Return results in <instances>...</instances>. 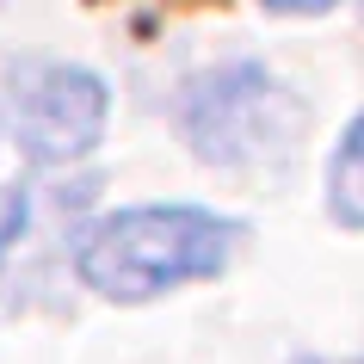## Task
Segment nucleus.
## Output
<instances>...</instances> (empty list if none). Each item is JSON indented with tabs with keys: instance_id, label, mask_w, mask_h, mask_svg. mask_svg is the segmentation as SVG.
I'll return each instance as SVG.
<instances>
[{
	"instance_id": "obj_1",
	"label": "nucleus",
	"mask_w": 364,
	"mask_h": 364,
	"mask_svg": "<svg viewBox=\"0 0 364 364\" xmlns=\"http://www.w3.org/2000/svg\"><path fill=\"white\" fill-rule=\"evenodd\" d=\"M247 223L204 204H130L99 216L75 241V278L105 303H154L179 284L223 278Z\"/></svg>"
},
{
	"instance_id": "obj_2",
	"label": "nucleus",
	"mask_w": 364,
	"mask_h": 364,
	"mask_svg": "<svg viewBox=\"0 0 364 364\" xmlns=\"http://www.w3.org/2000/svg\"><path fill=\"white\" fill-rule=\"evenodd\" d=\"M6 87H13V142L31 167H75L105 142L112 93L93 68L31 56L6 68Z\"/></svg>"
},
{
	"instance_id": "obj_3",
	"label": "nucleus",
	"mask_w": 364,
	"mask_h": 364,
	"mask_svg": "<svg viewBox=\"0 0 364 364\" xmlns=\"http://www.w3.org/2000/svg\"><path fill=\"white\" fill-rule=\"evenodd\" d=\"M278 112H290L284 87L259 62H229V68L198 75L179 105L198 161L210 167H241L253 154H266V142H278V124H272Z\"/></svg>"
},
{
	"instance_id": "obj_4",
	"label": "nucleus",
	"mask_w": 364,
	"mask_h": 364,
	"mask_svg": "<svg viewBox=\"0 0 364 364\" xmlns=\"http://www.w3.org/2000/svg\"><path fill=\"white\" fill-rule=\"evenodd\" d=\"M358 149H364V117H352L333 142L327 161V216L340 229H364V186H358Z\"/></svg>"
},
{
	"instance_id": "obj_5",
	"label": "nucleus",
	"mask_w": 364,
	"mask_h": 364,
	"mask_svg": "<svg viewBox=\"0 0 364 364\" xmlns=\"http://www.w3.org/2000/svg\"><path fill=\"white\" fill-rule=\"evenodd\" d=\"M259 6H272V13H296V19H309V13H327L333 0H259Z\"/></svg>"
},
{
	"instance_id": "obj_6",
	"label": "nucleus",
	"mask_w": 364,
	"mask_h": 364,
	"mask_svg": "<svg viewBox=\"0 0 364 364\" xmlns=\"http://www.w3.org/2000/svg\"><path fill=\"white\" fill-rule=\"evenodd\" d=\"M296 364H352V358H296Z\"/></svg>"
}]
</instances>
